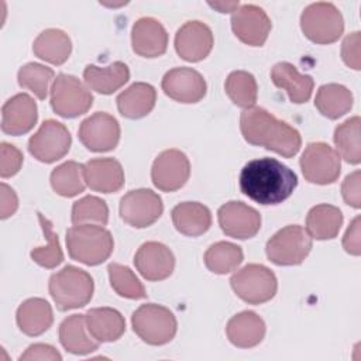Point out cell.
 Segmentation results:
<instances>
[{"instance_id": "20", "label": "cell", "mask_w": 361, "mask_h": 361, "mask_svg": "<svg viewBox=\"0 0 361 361\" xmlns=\"http://www.w3.org/2000/svg\"><path fill=\"white\" fill-rule=\"evenodd\" d=\"M37 120V103L27 93L10 97L1 107V130L6 134L23 135L35 126Z\"/></svg>"}, {"instance_id": "39", "label": "cell", "mask_w": 361, "mask_h": 361, "mask_svg": "<svg viewBox=\"0 0 361 361\" xmlns=\"http://www.w3.org/2000/svg\"><path fill=\"white\" fill-rule=\"evenodd\" d=\"M109 279L113 290L121 298L127 299H144L147 298V292L144 285L135 276V274L126 265L111 262L107 267Z\"/></svg>"}, {"instance_id": "13", "label": "cell", "mask_w": 361, "mask_h": 361, "mask_svg": "<svg viewBox=\"0 0 361 361\" xmlns=\"http://www.w3.org/2000/svg\"><path fill=\"white\" fill-rule=\"evenodd\" d=\"M78 135L89 151L107 152L120 141V124L111 114L97 111L80 123Z\"/></svg>"}, {"instance_id": "27", "label": "cell", "mask_w": 361, "mask_h": 361, "mask_svg": "<svg viewBox=\"0 0 361 361\" xmlns=\"http://www.w3.org/2000/svg\"><path fill=\"white\" fill-rule=\"evenodd\" d=\"M18 329L31 337L45 333L54 322L51 305L42 298H31L24 300L16 314Z\"/></svg>"}, {"instance_id": "40", "label": "cell", "mask_w": 361, "mask_h": 361, "mask_svg": "<svg viewBox=\"0 0 361 361\" xmlns=\"http://www.w3.org/2000/svg\"><path fill=\"white\" fill-rule=\"evenodd\" d=\"M54 76L55 73L51 68L37 62H30L20 68L17 79L21 87L28 89L39 100H44L48 96L49 83L55 80Z\"/></svg>"}, {"instance_id": "46", "label": "cell", "mask_w": 361, "mask_h": 361, "mask_svg": "<svg viewBox=\"0 0 361 361\" xmlns=\"http://www.w3.org/2000/svg\"><path fill=\"white\" fill-rule=\"evenodd\" d=\"M343 247L344 250L351 255H360L361 247H360V217L357 216L347 228L344 237H343Z\"/></svg>"}, {"instance_id": "23", "label": "cell", "mask_w": 361, "mask_h": 361, "mask_svg": "<svg viewBox=\"0 0 361 361\" xmlns=\"http://www.w3.org/2000/svg\"><path fill=\"white\" fill-rule=\"evenodd\" d=\"M271 79L274 85L285 90L292 103H306L313 92L314 80L310 75H302L289 62H278L271 69Z\"/></svg>"}, {"instance_id": "6", "label": "cell", "mask_w": 361, "mask_h": 361, "mask_svg": "<svg viewBox=\"0 0 361 361\" xmlns=\"http://www.w3.org/2000/svg\"><path fill=\"white\" fill-rule=\"evenodd\" d=\"M312 250V237L299 224H289L276 231L267 243L265 252L271 262L281 267L302 264Z\"/></svg>"}, {"instance_id": "38", "label": "cell", "mask_w": 361, "mask_h": 361, "mask_svg": "<svg viewBox=\"0 0 361 361\" xmlns=\"http://www.w3.org/2000/svg\"><path fill=\"white\" fill-rule=\"evenodd\" d=\"M37 214H38V220H39L41 228L44 231V235H45V240L48 241V244L44 247L34 248L30 255H31L32 261L35 264H38L39 267L52 269L63 261V252H62L58 235L55 234V231L52 228V223L42 213H37Z\"/></svg>"}, {"instance_id": "41", "label": "cell", "mask_w": 361, "mask_h": 361, "mask_svg": "<svg viewBox=\"0 0 361 361\" xmlns=\"http://www.w3.org/2000/svg\"><path fill=\"white\" fill-rule=\"evenodd\" d=\"M109 221V207L106 202L97 196H85L72 206V223L76 224H99Z\"/></svg>"}, {"instance_id": "44", "label": "cell", "mask_w": 361, "mask_h": 361, "mask_svg": "<svg viewBox=\"0 0 361 361\" xmlns=\"http://www.w3.org/2000/svg\"><path fill=\"white\" fill-rule=\"evenodd\" d=\"M341 195L347 204L354 209H360L361 196H360V171H355L345 176L341 185Z\"/></svg>"}, {"instance_id": "5", "label": "cell", "mask_w": 361, "mask_h": 361, "mask_svg": "<svg viewBox=\"0 0 361 361\" xmlns=\"http://www.w3.org/2000/svg\"><path fill=\"white\" fill-rule=\"evenodd\" d=\"M134 333L149 345L169 343L178 330L175 314L165 306L157 303L141 305L131 316Z\"/></svg>"}, {"instance_id": "15", "label": "cell", "mask_w": 361, "mask_h": 361, "mask_svg": "<svg viewBox=\"0 0 361 361\" xmlns=\"http://www.w3.org/2000/svg\"><path fill=\"white\" fill-rule=\"evenodd\" d=\"M217 219L223 233L238 240L251 238L261 228V214L254 207L237 200L224 203L217 212Z\"/></svg>"}, {"instance_id": "48", "label": "cell", "mask_w": 361, "mask_h": 361, "mask_svg": "<svg viewBox=\"0 0 361 361\" xmlns=\"http://www.w3.org/2000/svg\"><path fill=\"white\" fill-rule=\"evenodd\" d=\"M210 7L219 10L220 13H234L238 8V1H230V3H224V1H214V3H209Z\"/></svg>"}, {"instance_id": "7", "label": "cell", "mask_w": 361, "mask_h": 361, "mask_svg": "<svg viewBox=\"0 0 361 361\" xmlns=\"http://www.w3.org/2000/svg\"><path fill=\"white\" fill-rule=\"evenodd\" d=\"M300 28L306 38L316 44L336 42L344 31V20L333 3L309 4L300 16Z\"/></svg>"}, {"instance_id": "2", "label": "cell", "mask_w": 361, "mask_h": 361, "mask_svg": "<svg viewBox=\"0 0 361 361\" xmlns=\"http://www.w3.org/2000/svg\"><path fill=\"white\" fill-rule=\"evenodd\" d=\"M240 130L248 144L264 147L285 158L296 155L302 145V137L296 128L262 107L245 109L240 116Z\"/></svg>"}, {"instance_id": "25", "label": "cell", "mask_w": 361, "mask_h": 361, "mask_svg": "<svg viewBox=\"0 0 361 361\" xmlns=\"http://www.w3.org/2000/svg\"><path fill=\"white\" fill-rule=\"evenodd\" d=\"M120 114L130 120L142 118L152 111L157 102V90L145 82H135L117 96Z\"/></svg>"}, {"instance_id": "19", "label": "cell", "mask_w": 361, "mask_h": 361, "mask_svg": "<svg viewBox=\"0 0 361 361\" xmlns=\"http://www.w3.org/2000/svg\"><path fill=\"white\" fill-rule=\"evenodd\" d=\"M134 265L147 281H164L173 272L175 257L165 244L147 241L137 250Z\"/></svg>"}, {"instance_id": "34", "label": "cell", "mask_w": 361, "mask_h": 361, "mask_svg": "<svg viewBox=\"0 0 361 361\" xmlns=\"http://www.w3.org/2000/svg\"><path fill=\"white\" fill-rule=\"evenodd\" d=\"M243 258L244 255L241 247L228 241H219L212 244L203 257L207 269L219 275H224L237 269L243 262Z\"/></svg>"}, {"instance_id": "33", "label": "cell", "mask_w": 361, "mask_h": 361, "mask_svg": "<svg viewBox=\"0 0 361 361\" xmlns=\"http://www.w3.org/2000/svg\"><path fill=\"white\" fill-rule=\"evenodd\" d=\"M314 106L319 113L330 120H337L338 117L348 113L353 107L351 92L338 83H327L319 87L314 99Z\"/></svg>"}, {"instance_id": "45", "label": "cell", "mask_w": 361, "mask_h": 361, "mask_svg": "<svg viewBox=\"0 0 361 361\" xmlns=\"http://www.w3.org/2000/svg\"><path fill=\"white\" fill-rule=\"evenodd\" d=\"M20 360L21 361H27V360H39V361H44V360H48V361H61L62 360V355L56 351V348H54L52 345L49 344H42V343H38V344H32L30 345L24 354L20 355Z\"/></svg>"}, {"instance_id": "11", "label": "cell", "mask_w": 361, "mask_h": 361, "mask_svg": "<svg viewBox=\"0 0 361 361\" xmlns=\"http://www.w3.org/2000/svg\"><path fill=\"white\" fill-rule=\"evenodd\" d=\"M72 144L68 128L56 120H45L38 131L28 140L30 154L44 164H52L63 158Z\"/></svg>"}, {"instance_id": "4", "label": "cell", "mask_w": 361, "mask_h": 361, "mask_svg": "<svg viewBox=\"0 0 361 361\" xmlns=\"http://www.w3.org/2000/svg\"><path fill=\"white\" fill-rule=\"evenodd\" d=\"M48 290L58 310L66 312L86 306L94 290L89 272L73 265H66L49 278Z\"/></svg>"}, {"instance_id": "14", "label": "cell", "mask_w": 361, "mask_h": 361, "mask_svg": "<svg viewBox=\"0 0 361 361\" xmlns=\"http://www.w3.org/2000/svg\"><path fill=\"white\" fill-rule=\"evenodd\" d=\"M190 162L179 149H165L154 161L151 179L155 188L162 192H175L189 179Z\"/></svg>"}, {"instance_id": "37", "label": "cell", "mask_w": 361, "mask_h": 361, "mask_svg": "<svg viewBox=\"0 0 361 361\" xmlns=\"http://www.w3.org/2000/svg\"><path fill=\"white\" fill-rule=\"evenodd\" d=\"M224 89L230 100L243 109L254 107L258 96V86L255 78L245 71L231 72L224 83Z\"/></svg>"}, {"instance_id": "36", "label": "cell", "mask_w": 361, "mask_h": 361, "mask_svg": "<svg viewBox=\"0 0 361 361\" xmlns=\"http://www.w3.org/2000/svg\"><path fill=\"white\" fill-rule=\"evenodd\" d=\"M85 183L83 165L75 161H66L51 172V186L63 197H73L82 193Z\"/></svg>"}, {"instance_id": "8", "label": "cell", "mask_w": 361, "mask_h": 361, "mask_svg": "<svg viewBox=\"0 0 361 361\" xmlns=\"http://www.w3.org/2000/svg\"><path fill=\"white\" fill-rule=\"evenodd\" d=\"M234 293L250 305L271 300L278 289L275 274L261 264H248L230 278Z\"/></svg>"}, {"instance_id": "42", "label": "cell", "mask_w": 361, "mask_h": 361, "mask_svg": "<svg viewBox=\"0 0 361 361\" xmlns=\"http://www.w3.org/2000/svg\"><path fill=\"white\" fill-rule=\"evenodd\" d=\"M0 154H1V158H0L1 178H10V176L16 175L20 171V168L23 165V159H24L21 151L8 142H1Z\"/></svg>"}, {"instance_id": "30", "label": "cell", "mask_w": 361, "mask_h": 361, "mask_svg": "<svg viewBox=\"0 0 361 361\" xmlns=\"http://www.w3.org/2000/svg\"><path fill=\"white\" fill-rule=\"evenodd\" d=\"M59 341L66 351L76 355L90 354L99 348V341L86 327L85 314H72L61 323Z\"/></svg>"}, {"instance_id": "24", "label": "cell", "mask_w": 361, "mask_h": 361, "mask_svg": "<svg viewBox=\"0 0 361 361\" xmlns=\"http://www.w3.org/2000/svg\"><path fill=\"white\" fill-rule=\"evenodd\" d=\"M265 330L264 320L255 312L250 310L233 316L226 326V334L230 343L240 348L258 345L265 336Z\"/></svg>"}, {"instance_id": "35", "label": "cell", "mask_w": 361, "mask_h": 361, "mask_svg": "<svg viewBox=\"0 0 361 361\" xmlns=\"http://www.w3.org/2000/svg\"><path fill=\"white\" fill-rule=\"evenodd\" d=\"M360 117L347 118L344 123L338 124L334 130V144L337 147V154L344 158L348 164L357 165L361 161V147H360Z\"/></svg>"}, {"instance_id": "12", "label": "cell", "mask_w": 361, "mask_h": 361, "mask_svg": "<svg viewBox=\"0 0 361 361\" xmlns=\"http://www.w3.org/2000/svg\"><path fill=\"white\" fill-rule=\"evenodd\" d=\"M120 217L135 228L154 224L164 212V203L158 193L151 189H135L127 192L120 200Z\"/></svg>"}, {"instance_id": "16", "label": "cell", "mask_w": 361, "mask_h": 361, "mask_svg": "<svg viewBox=\"0 0 361 361\" xmlns=\"http://www.w3.org/2000/svg\"><path fill=\"white\" fill-rule=\"evenodd\" d=\"M271 20L267 13L255 4H243L231 16V28L234 35L250 47L265 44L271 31Z\"/></svg>"}, {"instance_id": "17", "label": "cell", "mask_w": 361, "mask_h": 361, "mask_svg": "<svg viewBox=\"0 0 361 361\" xmlns=\"http://www.w3.org/2000/svg\"><path fill=\"white\" fill-rule=\"evenodd\" d=\"M164 93L179 103H197L206 94V80L195 69L180 66L168 71L161 82Z\"/></svg>"}, {"instance_id": "26", "label": "cell", "mask_w": 361, "mask_h": 361, "mask_svg": "<svg viewBox=\"0 0 361 361\" xmlns=\"http://www.w3.org/2000/svg\"><path fill=\"white\" fill-rule=\"evenodd\" d=\"M86 327L99 343L118 340L126 331V320L121 313L111 307H94L85 314Z\"/></svg>"}, {"instance_id": "1", "label": "cell", "mask_w": 361, "mask_h": 361, "mask_svg": "<svg viewBox=\"0 0 361 361\" xmlns=\"http://www.w3.org/2000/svg\"><path fill=\"white\" fill-rule=\"evenodd\" d=\"M240 190L262 206L285 202L298 186L296 173L275 158H258L247 162L238 178Z\"/></svg>"}, {"instance_id": "47", "label": "cell", "mask_w": 361, "mask_h": 361, "mask_svg": "<svg viewBox=\"0 0 361 361\" xmlns=\"http://www.w3.org/2000/svg\"><path fill=\"white\" fill-rule=\"evenodd\" d=\"M1 207H0V217L4 220L13 216L18 207V199L16 192L6 183H1Z\"/></svg>"}, {"instance_id": "29", "label": "cell", "mask_w": 361, "mask_h": 361, "mask_svg": "<svg viewBox=\"0 0 361 361\" xmlns=\"http://www.w3.org/2000/svg\"><path fill=\"white\" fill-rule=\"evenodd\" d=\"M171 214L175 228L183 235H202L212 226L209 207L199 202H182L172 209Z\"/></svg>"}, {"instance_id": "22", "label": "cell", "mask_w": 361, "mask_h": 361, "mask_svg": "<svg viewBox=\"0 0 361 361\" xmlns=\"http://www.w3.org/2000/svg\"><path fill=\"white\" fill-rule=\"evenodd\" d=\"M86 185L102 193L118 192L124 185V171L114 158H93L83 165Z\"/></svg>"}, {"instance_id": "3", "label": "cell", "mask_w": 361, "mask_h": 361, "mask_svg": "<svg viewBox=\"0 0 361 361\" xmlns=\"http://www.w3.org/2000/svg\"><path fill=\"white\" fill-rule=\"evenodd\" d=\"M66 247L72 259L93 267L109 259L114 240L103 226L76 224L66 231Z\"/></svg>"}, {"instance_id": "21", "label": "cell", "mask_w": 361, "mask_h": 361, "mask_svg": "<svg viewBox=\"0 0 361 361\" xmlns=\"http://www.w3.org/2000/svg\"><path fill=\"white\" fill-rule=\"evenodd\" d=\"M131 45L133 51L142 58H158L168 48L166 30L158 20L141 17L133 25Z\"/></svg>"}, {"instance_id": "31", "label": "cell", "mask_w": 361, "mask_h": 361, "mask_svg": "<svg viewBox=\"0 0 361 361\" xmlns=\"http://www.w3.org/2000/svg\"><path fill=\"white\" fill-rule=\"evenodd\" d=\"M32 52L39 59L52 65H62L68 61L72 52V42L69 35L58 28H48L42 31L32 44Z\"/></svg>"}, {"instance_id": "18", "label": "cell", "mask_w": 361, "mask_h": 361, "mask_svg": "<svg viewBox=\"0 0 361 361\" xmlns=\"http://www.w3.org/2000/svg\"><path fill=\"white\" fill-rule=\"evenodd\" d=\"M213 32L202 21H186L175 35V49L188 62L203 61L213 48Z\"/></svg>"}, {"instance_id": "28", "label": "cell", "mask_w": 361, "mask_h": 361, "mask_svg": "<svg viewBox=\"0 0 361 361\" xmlns=\"http://www.w3.org/2000/svg\"><path fill=\"white\" fill-rule=\"evenodd\" d=\"M83 79L92 90L102 94H111L128 82L130 69L121 61H116L107 66L87 65L83 71Z\"/></svg>"}, {"instance_id": "32", "label": "cell", "mask_w": 361, "mask_h": 361, "mask_svg": "<svg viewBox=\"0 0 361 361\" xmlns=\"http://www.w3.org/2000/svg\"><path fill=\"white\" fill-rule=\"evenodd\" d=\"M343 224V214L338 207L331 204H317L306 216V231L316 240L334 238Z\"/></svg>"}, {"instance_id": "10", "label": "cell", "mask_w": 361, "mask_h": 361, "mask_svg": "<svg viewBox=\"0 0 361 361\" xmlns=\"http://www.w3.org/2000/svg\"><path fill=\"white\" fill-rule=\"evenodd\" d=\"M305 179L316 185H330L340 176V155L326 142H310L299 161Z\"/></svg>"}, {"instance_id": "43", "label": "cell", "mask_w": 361, "mask_h": 361, "mask_svg": "<svg viewBox=\"0 0 361 361\" xmlns=\"http://www.w3.org/2000/svg\"><path fill=\"white\" fill-rule=\"evenodd\" d=\"M341 56L347 66L360 71L361 62H360V32L355 31L350 35H347L341 45Z\"/></svg>"}, {"instance_id": "9", "label": "cell", "mask_w": 361, "mask_h": 361, "mask_svg": "<svg viewBox=\"0 0 361 361\" xmlns=\"http://www.w3.org/2000/svg\"><path fill=\"white\" fill-rule=\"evenodd\" d=\"M93 104V94L73 75L59 73L51 87V107L65 118L85 114Z\"/></svg>"}]
</instances>
